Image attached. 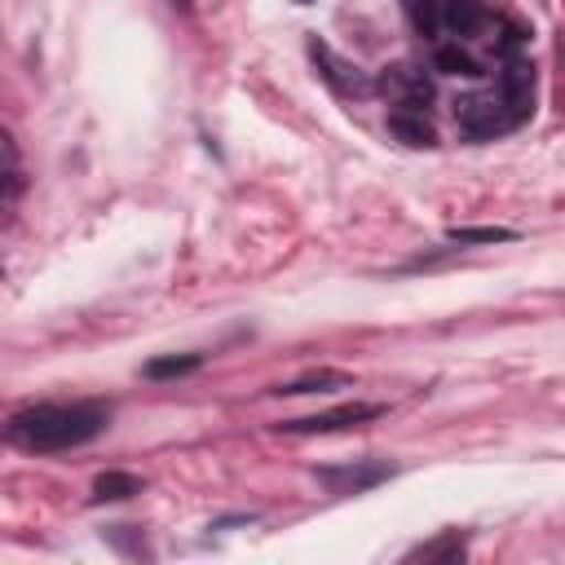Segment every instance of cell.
<instances>
[{"instance_id": "6da1fadb", "label": "cell", "mask_w": 565, "mask_h": 565, "mask_svg": "<svg viewBox=\"0 0 565 565\" xmlns=\"http://www.w3.org/2000/svg\"><path fill=\"white\" fill-rule=\"evenodd\" d=\"M106 406L97 402H40V406H26L9 419V441L22 446V450H71V446H84L93 441L102 428H106Z\"/></svg>"}, {"instance_id": "7a4b0ae2", "label": "cell", "mask_w": 565, "mask_h": 565, "mask_svg": "<svg viewBox=\"0 0 565 565\" xmlns=\"http://www.w3.org/2000/svg\"><path fill=\"white\" fill-rule=\"evenodd\" d=\"M375 415H380V406H371V402H344V406H331V411H318L305 419H287V424H278V433H340V428L366 424Z\"/></svg>"}, {"instance_id": "3957f363", "label": "cell", "mask_w": 565, "mask_h": 565, "mask_svg": "<svg viewBox=\"0 0 565 565\" xmlns=\"http://www.w3.org/2000/svg\"><path fill=\"white\" fill-rule=\"evenodd\" d=\"M499 88H503V110L512 115V124L530 119V110H534V66L512 57L499 75Z\"/></svg>"}, {"instance_id": "277c9868", "label": "cell", "mask_w": 565, "mask_h": 565, "mask_svg": "<svg viewBox=\"0 0 565 565\" xmlns=\"http://www.w3.org/2000/svg\"><path fill=\"white\" fill-rule=\"evenodd\" d=\"M393 477V463H349V468H318V481L331 494H362Z\"/></svg>"}, {"instance_id": "5b68a950", "label": "cell", "mask_w": 565, "mask_h": 565, "mask_svg": "<svg viewBox=\"0 0 565 565\" xmlns=\"http://www.w3.org/2000/svg\"><path fill=\"white\" fill-rule=\"evenodd\" d=\"M459 128L468 132V137H494V132H503V128H516L512 124V115L503 110V102L494 106V102H486V97H468V102H459Z\"/></svg>"}, {"instance_id": "8992f818", "label": "cell", "mask_w": 565, "mask_h": 565, "mask_svg": "<svg viewBox=\"0 0 565 565\" xmlns=\"http://www.w3.org/2000/svg\"><path fill=\"white\" fill-rule=\"evenodd\" d=\"M309 57H313V66L322 71V79H327L335 93H344V97H349V93H366V88H371V79H366L358 66L340 62L322 40H309Z\"/></svg>"}, {"instance_id": "52a82bcc", "label": "cell", "mask_w": 565, "mask_h": 565, "mask_svg": "<svg viewBox=\"0 0 565 565\" xmlns=\"http://www.w3.org/2000/svg\"><path fill=\"white\" fill-rule=\"evenodd\" d=\"M380 88H384L397 106H406V110H424V106L433 102V84H428L419 71H411V66H388V71L380 75Z\"/></svg>"}, {"instance_id": "ba28073f", "label": "cell", "mask_w": 565, "mask_h": 565, "mask_svg": "<svg viewBox=\"0 0 565 565\" xmlns=\"http://www.w3.org/2000/svg\"><path fill=\"white\" fill-rule=\"evenodd\" d=\"M388 128H393V137L406 141V146H437V132H433V124L424 119V110L397 106V110L388 115Z\"/></svg>"}, {"instance_id": "9c48e42d", "label": "cell", "mask_w": 565, "mask_h": 565, "mask_svg": "<svg viewBox=\"0 0 565 565\" xmlns=\"http://www.w3.org/2000/svg\"><path fill=\"white\" fill-rule=\"evenodd\" d=\"M441 22L455 35H477L486 26V4L481 0H441Z\"/></svg>"}, {"instance_id": "30bf717a", "label": "cell", "mask_w": 565, "mask_h": 565, "mask_svg": "<svg viewBox=\"0 0 565 565\" xmlns=\"http://www.w3.org/2000/svg\"><path fill=\"white\" fill-rule=\"evenodd\" d=\"M132 494H141V477H132V472L110 468V472L93 477V503H115V499H132Z\"/></svg>"}, {"instance_id": "8fae6325", "label": "cell", "mask_w": 565, "mask_h": 565, "mask_svg": "<svg viewBox=\"0 0 565 565\" xmlns=\"http://www.w3.org/2000/svg\"><path fill=\"white\" fill-rule=\"evenodd\" d=\"M459 556H463V534H459V530H446L441 539L419 543L406 561H459Z\"/></svg>"}, {"instance_id": "7c38bea8", "label": "cell", "mask_w": 565, "mask_h": 565, "mask_svg": "<svg viewBox=\"0 0 565 565\" xmlns=\"http://www.w3.org/2000/svg\"><path fill=\"white\" fill-rule=\"evenodd\" d=\"M203 366V358L199 353H172V358H150L146 362V380H177V375H190V371H199Z\"/></svg>"}, {"instance_id": "4fadbf2b", "label": "cell", "mask_w": 565, "mask_h": 565, "mask_svg": "<svg viewBox=\"0 0 565 565\" xmlns=\"http://www.w3.org/2000/svg\"><path fill=\"white\" fill-rule=\"evenodd\" d=\"M433 62H437V71H446V75H481V66L459 49V44H441L437 53H433Z\"/></svg>"}, {"instance_id": "5bb4252c", "label": "cell", "mask_w": 565, "mask_h": 565, "mask_svg": "<svg viewBox=\"0 0 565 565\" xmlns=\"http://www.w3.org/2000/svg\"><path fill=\"white\" fill-rule=\"evenodd\" d=\"M340 384H349V375H340V371H313V375H305V380H291V384H278L274 393H322V388H340Z\"/></svg>"}, {"instance_id": "9a60e30c", "label": "cell", "mask_w": 565, "mask_h": 565, "mask_svg": "<svg viewBox=\"0 0 565 565\" xmlns=\"http://www.w3.org/2000/svg\"><path fill=\"white\" fill-rule=\"evenodd\" d=\"M512 238V230H499V225H455L450 230V243L468 247V243H503Z\"/></svg>"}, {"instance_id": "2e32d148", "label": "cell", "mask_w": 565, "mask_h": 565, "mask_svg": "<svg viewBox=\"0 0 565 565\" xmlns=\"http://www.w3.org/2000/svg\"><path fill=\"white\" fill-rule=\"evenodd\" d=\"M406 13H411V26L419 35H433L437 22H441V4L437 0H406Z\"/></svg>"}, {"instance_id": "e0dca14e", "label": "cell", "mask_w": 565, "mask_h": 565, "mask_svg": "<svg viewBox=\"0 0 565 565\" xmlns=\"http://www.w3.org/2000/svg\"><path fill=\"white\" fill-rule=\"evenodd\" d=\"M168 4H177V9H190V0H168Z\"/></svg>"}, {"instance_id": "ac0fdd59", "label": "cell", "mask_w": 565, "mask_h": 565, "mask_svg": "<svg viewBox=\"0 0 565 565\" xmlns=\"http://www.w3.org/2000/svg\"><path fill=\"white\" fill-rule=\"evenodd\" d=\"M296 4H309V0H296Z\"/></svg>"}]
</instances>
